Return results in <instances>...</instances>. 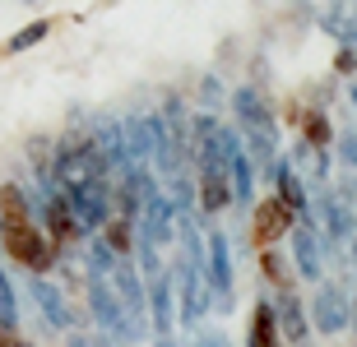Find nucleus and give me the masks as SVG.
I'll list each match as a JSON object with an SVG mask.
<instances>
[{"mask_svg":"<svg viewBox=\"0 0 357 347\" xmlns=\"http://www.w3.org/2000/svg\"><path fill=\"white\" fill-rule=\"evenodd\" d=\"M223 162H227V181H232V200L237 204H251L255 200V162L246 153L237 130L223 125Z\"/></svg>","mask_w":357,"mask_h":347,"instance_id":"nucleus-7","label":"nucleus"},{"mask_svg":"<svg viewBox=\"0 0 357 347\" xmlns=\"http://www.w3.org/2000/svg\"><path fill=\"white\" fill-rule=\"evenodd\" d=\"M292 223H297V213H292V209L278 200V195L260 200V204L251 209V241H255V250H265V245H274L278 236H288Z\"/></svg>","mask_w":357,"mask_h":347,"instance_id":"nucleus-8","label":"nucleus"},{"mask_svg":"<svg viewBox=\"0 0 357 347\" xmlns=\"http://www.w3.org/2000/svg\"><path fill=\"white\" fill-rule=\"evenodd\" d=\"M158 347H181V343H172V338H158Z\"/></svg>","mask_w":357,"mask_h":347,"instance_id":"nucleus-23","label":"nucleus"},{"mask_svg":"<svg viewBox=\"0 0 357 347\" xmlns=\"http://www.w3.org/2000/svg\"><path fill=\"white\" fill-rule=\"evenodd\" d=\"M66 347H116V343H112V338H102V334H70Z\"/></svg>","mask_w":357,"mask_h":347,"instance_id":"nucleus-19","label":"nucleus"},{"mask_svg":"<svg viewBox=\"0 0 357 347\" xmlns=\"http://www.w3.org/2000/svg\"><path fill=\"white\" fill-rule=\"evenodd\" d=\"M28 301L38 306L42 324H47L52 334H70V329H75V310H70L66 292H61L47 273H28Z\"/></svg>","mask_w":357,"mask_h":347,"instance_id":"nucleus-5","label":"nucleus"},{"mask_svg":"<svg viewBox=\"0 0 357 347\" xmlns=\"http://www.w3.org/2000/svg\"><path fill=\"white\" fill-rule=\"evenodd\" d=\"M348 223H353V218H348V204L330 195V200H325V227H330V241H334V245H344Z\"/></svg>","mask_w":357,"mask_h":347,"instance_id":"nucleus-17","label":"nucleus"},{"mask_svg":"<svg viewBox=\"0 0 357 347\" xmlns=\"http://www.w3.org/2000/svg\"><path fill=\"white\" fill-rule=\"evenodd\" d=\"M255 255H260V268H265L269 287H292V278H288V255L274 250V245H265V250H255Z\"/></svg>","mask_w":357,"mask_h":347,"instance_id":"nucleus-16","label":"nucleus"},{"mask_svg":"<svg viewBox=\"0 0 357 347\" xmlns=\"http://www.w3.org/2000/svg\"><path fill=\"white\" fill-rule=\"evenodd\" d=\"M144 292H149L153 334H158V338H172V329H176V287H172V268H162L158 278H149Z\"/></svg>","mask_w":357,"mask_h":347,"instance_id":"nucleus-9","label":"nucleus"},{"mask_svg":"<svg viewBox=\"0 0 357 347\" xmlns=\"http://www.w3.org/2000/svg\"><path fill=\"white\" fill-rule=\"evenodd\" d=\"M190 347H232V343H227V334H218V329H199Z\"/></svg>","mask_w":357,"mask_h":347,"instance_id":"nucleus-20","label":"nucleus"},{"mask_svg":"<svg viewBox=\"0 0 357 347\" xmlns=\"http://www.w3.org/2000/svg\"><path fill=\"white\" fill-rule=\"evenodd\" d=\"M297 139L311 148H334V125L325 116V107H302L297 116Z\"/></svg>","mask_w":357,"mask_h":347,"instance_id":"nucleus-15","label":"nucleus"},{"mask_svg":"<svg viewBox=\"0 0 357 347\" xmlns=\"http://www.w3.org/2000/svg\"><path fill=\"white\" fill-rule=\"evenodd\" d=\"M334 144H339V153H344L348 167H357V134H344V139H334Z\"/></svg>","mask_w":357,"mask_h":347,"instance_id":"nucleus-21","label":"nucleus"},{"mask_svg":"<svg viewBox=\"0 0 357 347\" xmlns=\"http://www.w3.org/2000/svg\"><path fill=\"white\" fill-rule=\"evenodd\" d=\"M107 282H112L116 301L130 310V320L144 324V282H139V268H135L130 259H116V264H112V273H107Z\"/></svg>","mask_w":357,"mask_h":347,"instance_id":"nucleus-11","label":"nucleus"},{"mask_svg":"<svg viewBox=\"0 0 357 347\" xmlns=\"http://www.w3.org/2000/svg\"><path fill=\"white\" fill-rule=\"evenodd\" d=\"M269 181H274V195H278L283 204H288V209H292L297 218L311 213V195H306V181H302V172L292 167V158H283V153H278L274 176H269Z\"/></svg>","mask_w":357,"mask_h":347,"instance_id":"nucleus-12","label":"nucleus"},{"mask_svg":"<svg viewBox=\"0 0 357 347\" xmlns=\"http://www.w3.org/2000/svg\"><path fill=\"white\" fill-rule=\"evenodd\" d=\"M0 347H33L19 329H0Z\"/></svg>","mask_w":357,"mask_h":347,"instance_id":"nucleus-22","label":"nucleus"},{"mask_svg":"<svg viewBox=\"0 0 357 347\" xmlns=\"http://www.w3.org/2000/svg\"><path fill=\"white\" fill-rule=\"evenodd\" d=\"M269 306H274L278 334L288 338V343H306V338H311V320H306V306L297 301V292H292V287H274Z\"/></svg>","mask_w":357,"mask_h":347,"instance_id":"nucleus-10","label":"nucleus"},{"mask_svg":"<svg viewBox=\"0 0 357 347\" xmlns=\"http://www.w3.org/2000/svg\"><path fill=\"white\" fill-rule=\"evenodd\" d=\"M52 28H56V19H33V24H24L14 38L0 42V60H10V56H24V51H33V47H42V42L52 38Z\"/></svg>","mask_w":357,"mask_h":347,"instance_id":"nucleus-14","label":"nucleus"},{"mask_svg":"<svg viewBox=\"0 0 357 347\" xmlns=\"http://www.w3.org/2000/svg\"><path fill=\"white\" fill-rule=\"evenodd\" d=\"M0 250L10 255L19 268H28V273H52V268L61 264V250L52 245V236L42 232L38 218L0 223Z\"/></svg>","mask_w":357,"mask_h":347,"instance_id":"nucleus-1","label":"nucleus"},{"mask_svg":"<svg viewBox=\"0 0 357 347\" xmlns=\"http://www.w3.org/2000/svg\"><path fill=\"white\" fill-rule=\"evenodd\" d=\"M204 278H209L213 306L232 310V296H237V278H232V250H227V236L218 227H209L204 236Z\"/></svg>","mask_w":357,"mask_h":347,"instance_id":"nucleus-3","label":"nucleus"},{"mask_svg":"<svg viewBox=\"0 0 357 347\" xmlns=\"http://www.w3.org/2000/svg\"><path fill=\"white\" fill-rule=\"evenodd\" d=\"M246 347H283V334H278V320H274L269 296H255V306H251V329H246Z\"/></svg>","mask_w":357,"mask_h":347,"instance_id":"nucleus-13","label":"nucleus"},{"mask_svg":"<svg viewBox=\"0 0 357 347\" xmlns=\"http://www.w3.org/2000/svg\"><path fill=\"white\" fill-rule=\"evenodd\" d=\"M334 74H357V47L353 42H339V51H334Z\"/></svg>","mask_w":357,"mask_h":347,"instance_id":"nucleus-18","label":"nucleus"},{"mask_svg":"<svg viewBox=\"0 0 357 347\" xmlns=\"http://www.w3.org/2000/svg\"><path fill=\"white\" fill-rule=\"evenodd\" d=\"M89 310H93V324L102 329V338H112V343H139L144 338V324L130 320V310L116 301L112 282L98 278V273H89Z\"/></svg>","mask_w":357,"mask_h":347,"instance_id":"nucleus-2","label":"nucleus"},{"mask_svg":"<svg viewBox=\"0 0 357 347\" xmlns=\"http://www.w3.org/2000/svg\"><path fill=\"white\" fill-rule=\"evenodd\" d=\"M288 241H292L288 259H292V268H297V278H306V282L325 278V245H320L316 223H311V218H297L288 227Z\"/></svg>","mask_w":357,"mask_h":347,"instance_id":"nucleus-4","label":"nucleus"},{"mask_svg":"<svg viewBox=\"0 0 357 347\" xmlns=\"http://www.w3.org/2000/svg\"><path fill=\"white\" fill-rule=\"evenodd\" d=\"M348 97H353V102H357V79H353V88H348Z\"/></svg>","mask_w":357,"mask_h":347,"instance_id":"nucleus-24","label":"nucleus"},{"mask_svg":"<svg viewBox=\"0 0 357 347\" xmlns=\"http://www.w3.org/2000/svg\"><path fill=\"white\" fill-rule=\"evenodd\" d=\"M306 320H311V329L325 338L344 334L348 324H353V301H348V292L339 287V282H325L316 292V301H311V310H306Z\"/></svg>","mask_w":357,"mask_h":347,"instance_id":"nucleus-6","label":"nucleus"}]
</instances>
